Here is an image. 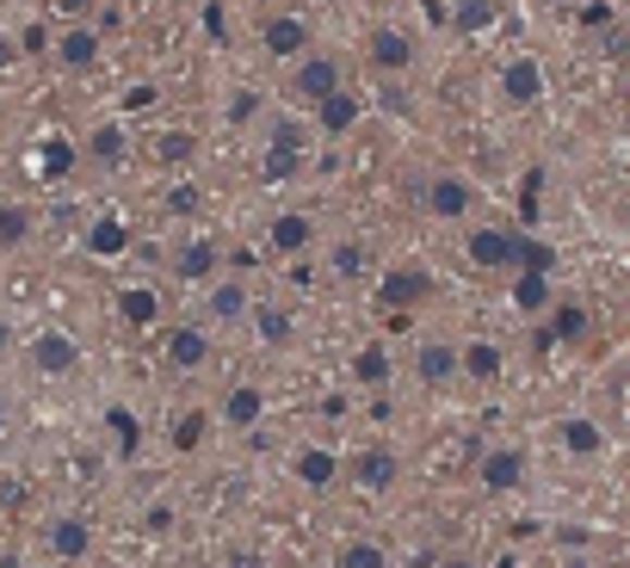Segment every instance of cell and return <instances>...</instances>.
Wrapping results in <instances>:
<instances>
[{"label":"cell","mask_w":630,"mask_h":568,"mask_svg":"<svg viewBox=\"0 0 630 568\" xmlns=\"http://www.w3.org/2000/svg\"><path fill=\"white\" fill-rule=\"evenodd\" d=\"M309 149H316V124H304L297 112H279L267 131V155H260V180L267 186H285L309 168Z\"/></svg>","instance_id":"obj_1"},{"label":"cell","mask_w":630,"mask_h":568,"mask_svg":"<svg viewBox=\"0 0 630 568\" xmlns=\"http://www.w3.org/2000/svg\"><path fill=\"white\" fill-rule=\"evenodd\" d=\"M495 99L507 106V112H538V106L551 99V69H544L532 50L507 57L501 62V75H495Z\"/></svg>","instance_id":"obj_2"},{"label":"cell","mask_w":630,"mask_h":568,"mask_svg":"<svg viewBox=\"0 0 630 568\" xmlns=\"http://www.w3.org/2000/svg\"><path fill=\"white\" fill-rule=\"evenodd\" d=\"M334 87H346V75H341V57L334 50H304V57L291 62V99L297 106H316V99H328Z\"/></svg>","instance_id":"obj_3"},{"label":"cell","mask_w":630,"mask_h":568,"mask_svg":"<svg viewBox=\"0 0 630 568\" xmlns=\"http://www.w3.org/2000/svg\"><path fill=\"white\" fill-rule=\"evenodd\" d=\"M378 304L396 309V316L433 304V272H427V266H383L378 272Z\"/></svg>","instance_id":"obj_4"},{"label":"cell","mask_w":630,"mask_h":568,"mask_svg":"<svg viewBox=\"0 0 630 568\" xmlns=\"http://www.w3.org/2000/svg\"><path fill=\"white\" fill-rule=\"evenodd\" d=\"M25 359H32L38 378H69V371L81 365V341L69 334V328H38V334L25 341Z\"/></svg>","instance_id":"obj_5"},{"label":"cell","mask_w":630,"mask_h":568,"mask_svg":"<svg viewBox=\"0 0 630 568\" xmlns=\"http://www.w3.org/2000/svg\"><path fill=\"white\" fill-rule=\"evenodd\" d=\"M365 62H371L383 81L408 75V69H415V38H408L402 25H371V38H365Z\"/></svg>","instance_id":"obj_6"},{"label":"cell","mask_w":630,"mask_h":568,"mask_svg":"<svg viewBox=\"0 0 630 568\" xmlns=\"http://www.w3.org/2000/svg\"><path fill=\"white\" fill-rule=\"evenodd\" d=\"M477 198H482V192L470 186L464 173H433L420 205H427V217H440V223H458V217H470V210H477Z\"/></svg>","instance_id":"obj_7"},{"label":"cell","mask_w":630,"mask_h":568,"mask_svg":"<svg viewBox=\"0 0 630 568\" xmlns=\"http://www.w3.org/2000/svg\"><path fill=\"white\" fill-rule=\"evenodd\" d=\"M365 118V99L353 94V87H334L328 99H316L309 106V124H316V136H353Z\"/></svg>","instance_id":"obj_8"},{"label":"cell","mask_w":630,"mask_h":568,"mask_svg":"<svg viewBox=\"0 0 630 568\" xmlns=\"http://www.w3.org/2000/svg\"><path fill=\"white\" fill-rule=\"evenodd\" d=\"M477 476H482V494H514L519 482H526V452H519V445H489Z\"/></svg>","instance_id":"obj_9"},{"label":"cell","mask_w":630,"mask_h":568,"mask_svg":"<svg viewBox=\"0 0 630 568\" xmlns=\"http://www.w3.org/2000/svg\"><path fill=\"white\" fill-rule=\"evenodd\" d=\"M75 149L87 155L94 168H124V155H131L136 143H131V124H124V118H106V124L87 131V143H75Z\"/></svg>","instance_id":"obj_10"},{"label":"cell","mask_w":630,"mask_h":568,"mask_svg":"<svg viewBox=\"0 0 630 568\" xmlns=\"http://www.w3.org/2000/svg\"><path fill=\"white\" fill-rule=\"evenodd\" d=\"M267 247L279 254V260H304L309 247H316V223H309L304 210H279L267 223Z\"/></svg>","instance_id":"obj_11"},{"label":"cell","mask_w":630,"mask_h":568,"mask_svg":"<svg viewBox=\"0 0 630 568\" xmlns=\"http://www.w3.org/2000/svg\"><path fill=\"white\" fill-rule=\"evenodd\" d=\"M217 266H223V254H217V242H180L168 254V272L180 284H210L217 279Z\"/></svg>","instance_id":"obj_12"},{"label":"cell","mask_w":630,"mask_h":568,"mask_svg":"<svg viewBox=\"0 0 630 568\" xmlns=\"http://www.w3.org/2000/svg\"><path fill=\"white\" fill-rule=\"evenodd\" d=\"M260 44H267L272 62H297L309 50V20H304V13H279V20H267Z\"/></svg>","instance_id":"obj_13"},{"label":"cell","mask_w":630,"mask_h":568,"mask_svg":"<svg viewBox=\"0 0 630 568\" xmlns=\"http://www.w3.org/2000/svg\"><path fill=\"white\" fill-rule=\"evenodd\" d=\"M50 57H57L69 75H87V69L99 62V32L94 25H69L62 38H50Z\"/></svg>","instance_id":"obj_14"},{"label":"cell","mask_w":630,"mask_h":568,"mask_svg":"<svg viewBox=\"0 0 630 568\" xmlns=\"http://www.w3.org/2000/svg\"><path fill=\"white\" fill-rule=\"evenodd\" d=\"M291 476H297L309 494H328L334 482H341V457L328 452V445H304V452L291 457Z\"/></svg>","instance_id":"obj_15"},{"label":"cell","mask_w":630,"mask_h":568,"mask_svg":"<svg viewBox=\"0 0 630 568\" xmlns=\"http://www.w3.org/2000/svg\"><path fill=\"white\" fill-rule=\"evenodd\" d=\"M464 254H470V266H482V272H501V266H514V235H507V229H470V235H464Z\"/></svg>","instance_id":"obj_16"},{"label":"cell","mask_w":630,"mask_h":568,"mask_svg":"<svg viewBox=\"0 0 630 568\" xmlns=\"http://www.w3.org/2000/svg\"><path fill=\"white\" fill-rule=\"evenodd\" d=\"M217 415L230 420L235 433H254V427H260V415H267V396H260L254 383H235V390H223V402H217Z\"/></svg>","instance_id":"obj_17"},{"label":"cell","mask_w":630,"mask_h":568,"mask_svg":"<svg viewBox=\"0 0 630 568\" xmlns=\"http://www.w3.org/2000/svg\"><path fill=\"white\" fill-rule=\"evenodd\" d=\"M198 131H161L149 143V155H155V168H168V173H192V161H198Z\"/></svg>","instance_id":"obj_18"},{"label":"cell","mask_w":630,"mask_h":568,"mask_svg":"<svg viewBox=\"0 0 630 568\" xmlns=\"http://www.w3.org/2000/svg\"><path fill=\"white\" fill-rule=\"evenodd\" d=\"M87 254L94 260H124L131 254V223L124 217H94L87 223Z\"/></svg>","instance_id":"obj_19"},{"label":"cell","mask_w":630,"mask_h":568,"mask_svg":"<svg viewBox=\"0 0 630 568\" xmlns=\"http://www.w3.org/2000/svg\"><path fill=\"white\" fill-rule=\"evenodd\" d=\"M556 445H563L569 457H600L606 452V427L588 420V415H569L563 427H556Z\"/></svg>","instance_id":"obj_20"},{"label":"cell","mask_w":630,"mask_h":568,"mask_svg":"<svg viewBox=\"0 0 630 568\" xmlns=\"http://www.w3.org/2000/svg\"><path fill=\"white\" fill-rule=\"evenodd\" d=\"M415 378L420 383H452L458 378V346L452 341H420L415 346Z\"/></svg>","instance_id":"obj_21"},{"label":"cell","mask_w":630,"mask_h":568,"mask_svg":"<svg viewBox=\"0 0 630 568\" xmlns=\"http://www.w3.org/2000/svg\"><path fill=\"white\" fill-rule=\"evenodd\" d=\"M501 7L495 0H452V13H445V32H464V38H482V32H495Z\"/></svg>","instance_id":"obj_22"},{"label":"cell","mask_w":630,"mask_h":568,"mask_svg":"<svg viewBox=\"0 0 630 568\" xmlns=\"http://www.w3.org/2000/svg\"><path fill=\"white\" fill-rule=\"evenodd\" d=\"M551 304H556L551 272H519V279H514V309L526 316V322H538V316H544Z\"/></svg>","instance_id":"obj_23"},{"label":"cell","mask_w":630,"mask_h":568,"mask_svg":"<svg viewBox=\"0 0 630 568\" xmlns=\"http://www.w3.org/2000/svg\"><path fill=\"white\" fill-rule=\"evenodd\" d=\"M50 550H57L62 563H81V556L94 550V526H87L81 513H62L57 526H50Z\"/></svg>","instance_id":"obj_24"},{"label":"cell","mask_w":630,"mask_h":568,"mask_svg":"<svg viewBox=\"0 0 630 568\" xmlns=\"http://www.w3.org/2000/svg\"><path fill=\"white\" fill-rule=\"evenodd\" d=\"M75 161H81V149L69 143V136H44L38 143V180L44 186H62V180L75 173Z\"/></svg>","instance_id":"obj_25"},{"label":"cell","mask_w":630,"mask_h":568,"mask_svg":"<svg viewBox=\"0 0 630 568\" xmlns=\"http://www.w3.org/2000/svg\"><path fill=\"white\" fill-rule=\"evenodd\" d=\"M458 371L464 378H477V383H495L501 371H507V359H501L495 341H464L458 346Z\"/></svg>","instance_id":"obj_26"},{"label":"cell","mask_w":630,"mask_h":568,"mask_svg":"<svg viewBox=\"0 0 630 568\" xmlns=\"http://www.w3.org/2000/svg\"><path fill=\"white\" fill-rule=\"evenodd\" d=\"M210 359V334L205 328H173L168 334V365L173 371H198Z\"/></svg>","instance_id":"obj_27"},{"label":"cell","mask_w":630,"mask_h":568,"mask_svg":"<svg viewBox=\"0 0 630 568\" xmlns=\"http://www.w3.org/2000/svg\"><path fill=\"white\" fill-rule=\"evenodd\" d=\"M353 476H359V489H365V494H383L390 482H396V452H390V445H371V452H359Z\"/></svg>","instance_id":"obj_28"},{"label":"cell","mask_w":630,"mask_h":568,"mask_svg":"<svg viewBox=\"0 0 630 568\" xmlns=\"http://www.w3.org/2000/svg\"><path fill=\"white\" fill-rule=\"evenodd\" d=\"M118 316L131 328H155L161 322V297H155L149 284H124V291H118Z\"/></svg>","instance_id":"obj_29"},{"label":"cell","mask_w":630,"mask_h":568,"mask_svg":"<svg viewBox=\"0 0 630 568\" xmlns=\"http://www.w3.org/2000/svg\"><path fill=\"white\" fill-rule=\"evenodd\" d=\"M544 316H551V334H556V346H581V341H588V328H593L588 304H551Z\"/></svg>","instance_id":"obj_30"},{"label":"cell","mask_w":630,"mask_h":568,"mask_svg":"<svg viewBox=\"0 0 630 568\" xmlns=\"http://www.w3.org/2000/svg\"><path fill=\"white\" fill-rule=\"evenodd\" d=\"M205 304H210V316H217V322H242L254 297H248V284H242V279H217Z\"/></svg>","instance_id":"obj_31"},{"label":"cell","mask_w":630,"mask_h":568,"mask_svg":"<svg viewBox=\"0 0 630 568\" xmlns=\"http://www.w3.org/2000/svg\"><path fill=\"white\" fill-rule=\"evenodd\" d=\"M254 328H260V346H291V334H297V316L279 304H248Z\"/></svg>","instance_id":"obj_32"},{"label":"cell","mask_w":630,"mask_h":568,"mask_svg":"<svg viewBox=\"0 0 630 568\" xmlns=\"http://www.w3.org/2000/svg\"><path fill=\"white\" fill-rule=\"evenodd\" d=\"M106 433H112V452H118V457H136V452H143V420H136L124 402H112V408H106Z\"/></svg>","instance_id":"obj_33"},{"label":"cell","mask_w":630,"mask_h":568,"mask_svg":"<svg viewBox=\"0 0 630 568\" xmlns=\"http://www.w3.org/2000/svg\"><path fill=\"white\" fill-rule=\"evenodd\" d=\"M205 433H210V415H205V408H186V415H173L168 445H173V452H198V445H205Z\"/></svg>","instance_id":"obj_34"},{"label":"cell","mask_w":630,"mask_h":568,"mask_svg":"<svg viewBox=\"0 0 630 568\" xmlns=\"http://www.w3.org/2000/svg\"><path fill=\"white\" fill-rule=\"evenodd\" d=\"M353 378L371 383V390H378V383H390V346H383V341H365L359 353H353Z\"/></svg>","instance_id":"obj_35"},{"label":"cell","mask_w":630,"mask_h":568,"mask_svg":"<svg viewBox=\"0 0 630 568\" xmlns=\"http://www.w3.org/2000/svg\"><path fill=\"white\" fill-rule=\"evenodd\" d=\"M514 266L519 272H556V247L538 235H514Z\"/></svg>","instance_id":"obj_36"},{"label":"cell","mask_w":630,"mask_h":568,"mask_svg":"<svg viewBox=\"0 0 630 568\" xmlns=\"http://www.w3.org/2000/svg\"><path fill=\"white\" fill-rule=\"evenodd\" d=\"M32 229H38V217L25 205H0V247H25L32 242Z\"/></svg>","instance_id":"obj_37"},{"label":"cell","mask_w":630,"mask_h":568,"mask_svg":"<svg viewBox=\"0 0 630 568\" xmlns=\"http://www.w3.org/2000/svg\"><path fill=\"white\" fill-rule=\"evenodd\" d=\"M341 568H390V544L383 538H353L341 550Z\"/></svg>","instance_id":"obj_38"},{"label":"cell","mask_w":630,"mask_h":568,"mask_svg":"<svg viewBox=\"0 0 630 568\" xmlns=\"http://www.w3.org/2000/svg\"><path fill=\"white\" fill-rule=\"evenodd\" d=\"M328 266H334V279H365L371 254H365V242H341L334 254H328Z\"/></svg>","instance_id":"obj_39"},{"label":"cell","mask_w":630,"mask_h":568,"mask_svg":"<svg viewBox=\"0 0 630 568\" xmlns=\"http://www.w3.org/2000/svg\"><path fill=\"white\" fill-rule=\"evenodd\" d=\"M198 205H205V192L192 186V180H173V186L161 192V210H168V217H192Z\"/></svg>","instance_id":"obj_40"},{"label":"cell","mask_w":630,"mask_h":568,"mask_svg":"<svg viewBox=\"0 0 630 568\" xmlns=\"http://www.w3.org/2000/svg\"><path fill=\"white\" fill-rule=\"evenodd\" d=\"M538 210H544V168H532L526 180H519V217L538 223Z\"/></svg>","instance_id":"obj_41"},{"label":"cell","mask_w":630,"mask_h":568,"mask_svg":"<svg viewBox=\"0 0 630 568\" xmlns=\"http://www.w3.org/2000/svg\"><path fill=\"white\" fill-rule=\"evenodd\" d=\"M155 106H161V87H155V81H131V87H124V118L155 112Z\"/></svg>","instance_id":"obj_42"},{"label":"cell","mask_w":630,"mask_h":568,"mask_svg":"<svg viewBox=\"0 0 630 568\" xmlns=\"http://www.w3.org/2000/svg\"><path fill=\"white\" fill-rule=\"evenodd\" d=\"M254 112H260V94H254V87H242V94H230V106H223V118H230V124H248Z\"/></svg>","instance_id":"obj_43"},{"label":"cell","mask_w":630,"mask_h":568,"mask_svg":"<svg viewBox=\"0 0 630 568\" xmlns=\"http://www.w3.org/2000/svg\"><path fill=\"white\" fill-rule=\"evenodd\" d=\"M13 44H20V57H50V32H44V25H25V32H13Z\"/></svg>","instance_id":"obj_44"},{"label":"cell","mask_w":630,"mask_h":568,"mask_svg":"<svg viewBox=\"0 0 630 568\" xmlns=\"http://www.w3.org/2000/svg\"><path fill=\"white\" fill-rule=\"evenodd\" d=\"M50 7H57V13H62L69 25H87V20H94V7H99V0H50Z\"/></svg>","instance_id":"obj_45"},{"label":"cell","mask_w":630,"mask_h":568,"mask_svg":"<svg viewBox=\"0 0 630 568\" xmlns=\"http://www.w3.org/2000/svg\"><path fill=\"white\" fill-rule=\"evenodd\" d=\"M205 32L217 44H230V20H223V0H205Z\"/></svg>","instance_id":"obj_46"},{"label":"cell","mask_w":630,"mask_h":568,"mask_svg":"<svg viewBox=\"0 0 630 568\" xmlns=\"http://www.w3.org/2000/svg\"><path fill=\"white\" fill-rule=\"evenodd\" d=\"M420 7V20L427 25H445V13H452V0H415Z\"/></svg>","instance_id":"obj_47"},{"label":"cell","mask_w":630,"mask_h":568,"mask_svg":"<svg viewBox=\"0 0 630 568\" xmlns=\"http://www.w3.org/2000/svg\"><path fill=\"white\" fill-rule=\"evenodd\" d=\"M581 25H612V7L606 0H588V7H581Z\"/></svg>","instance_id":"obj_48"},{"label":"cell","mask_w":630,"mask_h":568,"mask_svg":"<svg viewBox=\"0 0 630 568\" xmlns=\"http://www.w3.org/2000/svg\"><path fill=\"white\" fill-rule=\"evenodd\" d=\"M20 44H13V38H7V32H0V75H7V69H20Z\"/></svg>","instance_id":"obj_49"},{"label":"cell","mask_w":630,"mask_h":568,"mask_svg":"<svg viewBox=\"0 0 630 568\" xmlns=\"http://www.w3.org/2000/svg\"><path fill=\"white\" fill-rule=\"evenodd\" d=\"M532 353H556V334H551V322H538V328H532Z\"/></svg>","instance_id":"obj_50"},{"label":"cell","mask_w":630,"mask_h":568,"mask_svg":"<svg viewBox=\"0 0 630 568\" xmlns=\"http://www.w3.org/2000/svg\"><path fill=\"white\" fill-rule=\"evenodd\" d=\"M173 526V507H149V531H168Z\"/></svg>","instance_id":"obj_51"},{"label":"cell","mask_w":630,"mask_h":568,"mask_svg":"<svg viewBox=\"0 0 630 568\" xmlns=\"http://www.w3.org/2000/svg\"><path fill=\"white\" fill-rule=\"evenodd\" d=\"M440 568H477V563H470V556H445Z\"/></svg>","instance_id":"obj_52"},{"label":"cell","mask_w":630,"mask_h":568,"mask_svg":"<svg viewBox=\"0 0 630 568\" xmlns=\"http://www.w3.org/2000/svg\"><path fill=\"white\" fill-rule=\"evenodd\" d=\"M7 341H13V328H7V322H0V346H7Z\"/></svg>","instance_id":"obj_53"},{"label":"cell","mask_w":630,"mask_h":568,"mask_svg":"<svg viewBox=\"0 0 630 568\" xmlns=\"http://www.w3.org/2000/svg\"><path fill=\"white\" fill-rule=\"evenodd\" d=\"M569 568H588V563H569Z\"/></svg>","instance_id":"obj_54"},{"label":"cell","mask_w":630,"mask_h":568,"mask_svg":"<svg viewBox=\"0 0 630 568\" xmlns=\"http://www.w3.org/2000/svg\"><path fill=\"white\" fill-rule=\"evenodd\" d=\"M371 7H383V0H371Z\"/></svg>","instance_id":"obj_55"}]
</instances>
